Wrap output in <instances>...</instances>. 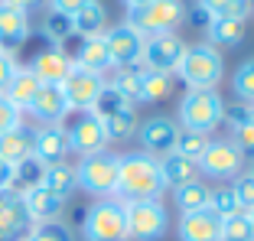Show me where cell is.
<instances>
[{"instance_id": "21", "label": "cell", "mask_w": 254, "mask_h": 241, "mask_svg": "<svg viewBox=\"0 0 254 241\" xmlns=\"http://www.w3.org/2000/svg\"><path fill=\"white\" fill-rule=\"evenodd\" d=\"M23 199V205H26V215H30V222L36 225V222H56V215L62 212V199L59 196H53L46 186H36V189H30L26 196H20Z\"/></svg>"}, {"instance_id": "22", "label": "cell", "mask_w": 254, "mask_h": 241, "mask_svg": "<svg viewBox=\"0 0 254 241\" xmlns=\"http://www.w3.org/2000/svg\"><path fill=\"white\" fill-rule=\"evenodd\" d=\"M235 130V143L241 147L245 157H254V108L248 105H235V108H225V118Z\"/></svg>"}, {"instance_id": "36", "label": "cell", "mask_w": 254, "mask_h": 241, "mask_svg": "<svg viewBox=\"0 0 254 241\" xmlns=\"http://www.w3.org/2000/svg\"><path fill=\"white\" fill-rule=\"evenodd\" d=\"M173 91V75H160V72H150L143 75V88H140V101H160Z\"/></svg>"}, {"instance_id": "5", "label": "cell", "mask_w": 254, "mask_h": 241, "mask_svg": "<svg viewBox=\"0 0 254 241\" xmlns=\"http://www.w3.org/2000/svg\"><path fill=\"white\" fill-rule=\"evenodd\" d=\"M62 134L68 140V150L78 153V157H95V153H105L108 140L105 124L95 118V111H68L65 118L59 120Z\"/></svg>"}, {"instance_id": "48", "label": "cell", "mask_w": 254, "mask_h": 241, "mask_svg": "<svg viewBox=\"0 0 254 241\" xmlns=\"http://www.w3.org/2000/svg\"><path fill=\"white\" fill-rule=\"evenodd\" d=\"M248 219H251V228H254V212H248Z\"/></svg>"}, {"instance_id": "11", "label": "cell", "mask_w": 254, "mask_h": 241, "mask_svg": "<svg viewBox=\"0 0 254 241\" xmlns=\"http://www.w3.org/2000/svg\"><path fill=\"white\" fill-rule=\"evenodd\" d=\"M105 85H108L105 75H95L88 68L72 65V72H68L65 82H62V95H65L72 111H91V105H95L98 95L105 91Z\"/></svg>"}, {"instance_id": "33", "label": "cell", "mask_w": 254, "mask_h": 241, "mask_svg": "<svg viewBox=\"0 0 254 241\" xmlns=\"http://www.w3.org/2000/svg\"><path fill=\"white\" fill-rule=\"evenodd\" d=\"M222 241H254V228L248 212H235L228 219H222Z\"/></svg>"}, {"instance_id": "28", "label": "cell", "mask_w": 254, "mask_h": 241, "mask_svg": "<svg viewBox=\"0 0 254 241\" xmlns=\"http://www.w3.org/2000/svg\"><path fill=\"white\" fill-rule=\"evenodd\" d=\"M105 26H108V13H105V7H101L98 0H91L88 7H82L72 16V30H75V36H82V39L101 36Z\"/></svg>"}, {"instance_id": "14", "label": "cell", "mask_w": 254, "mask_h": 241, "mask_svg": "<svg viewBox=\"0 0 254 241\" xmlns=\"http://www.w3.org/2000/svg\"><path fill=\"white\" fill-rule=\"evenodd\" d=\"M26 111L46 127V124H59L72 108H68L65 95H62V85H39L36 98H33V105L26 108Z\"/></svg>"}, {"instance_id": "37", "label": "cell", "mask_w": 254, "mask_h": 241, "mask_svg": "<svg viewBox=\"0 0 254 241\" xmlns=\"http://www.w3.org/2000/svg\"><path fill=\"white\" fill-rule=\"evenodd\" d=\"M205 147H209V137H205V134H189V130H180V137H176V150H173V153H180V157L195 160V163H199V157L205 153Z\"/></svg>"}, {"instance_id": "15", "label": "cell", "mask_w": 254, "mask_h": 241, "mask_svg": "<svg viewBox=\"0 0 254 241\" xmlns=\"http://www.w3.org/2000/svg\"><path fill=\"white\" fill-rule=\"evenodd\" d=\"M176 232H180V241H222V219L212 209L186 212Z\"/></svg>"}, {"instance_id": "13", "label": "cell", "mask_w": 254, "mask_h": 241, "mask_svg": "<svg viewBox=\"0 0 254 241\" xmlns=\"http://www.w3.org/2000/svg\"><path fill=\"white\" fill-rule=\"evenodd\" d=\"M101 36H105L108 56H111V68L130 65V62L140 59V53H143V36H140L137 30H130L127 23H121V26H111V30H105Z\"/></svg>"}, {"instance_id": "46", "label": "cell", "mask_w": 254, "mask_h": 241, "mask_svg": "<svg viewBox=\"0 0 254 241\" xmlns=\"http://www.w3.org/2000/svg\"><path fill=\"white\" fill-rule=\"evenodd\" d=\"M10 180H13V166L0 160V192H10Z\"/></svg>"}, {"instance_id": "34", "label": "cell", "mask_w": 254, "mask_h": 241, "mask_svg": "<svg viewBox=\"0 0 254 241\" xmlns=\"http://www.w3.org/2000/svg\"><path fill=\"white\" fill-rule=\"evenodd\" d=\"M23 241H72V232L59 219L56 222H36L30 232L23 235Z\"/></svg>"}, {"instance_id": "3", "label": "cell", "mask_w": 254, "mask_h": 241, "mask_svg": "<svg viewBox=\"0 0 254 241\" xmlns=\"http://www.w3.org/2000/svg\"><path fill=\"white\" fill-rule=\"evenodd\" d=\"M186 20V3L183 0H150L143 7L127 10V26L137 30L143 39L160 36V33H173Z\"/></svg>"}, {"instance_id": "19", "label": "cell", "mask_w": 254, "mask_h": 241, "mask_svg": "<svg viewBox=\"0 0 254 241\" xmlns=\"http://www.w3.org/2000/svg\"><path fill=\"white\" fill-rule=\"evenodd\" d=\"M30 215L20 196L13 192H0V241H13L20 235H26Z\"/></svg>"}, {"instance_id": "4", "label": "cell", "mask_w": 254, "mask_h": 241, "mask_svg": "<svg viewBox=\"0 0 254 241\" xmlns=\"http://www.w3.org/2000/svg\"><path fill=\"white\" fill-rule=\"evenodd\" d=\"M176 75H180L189 88H215L225 75V59H222V53H218L215 46H209V43L186 46Z\"/></svg>"}, {"instance_id": "16", "label": "cell", "mask_w": 254, "mask_h": 241, "mask_svg": "<svg viewBox=\"0 0 254 241\" xmlns=\"http://www.w3.org/2000/svg\"><path fill=\"white\" fill-rule=\"evenodd\" d=\"M65 153H68V140H65L59 124H46V127L33 130V157L39 163H46V166L62 163Z\"/></svg>"}, {"instance_id": "1", "label": "cell", "mask_w": 254, "mask_h": 241, "mask_svg": "<svg viewBox=\"0 0 254 241\" xmlns=\"http://www.w3.org/2000/svg\"><path fill=\"white\" fill-rule=\"evenodd\" d=\"M163 173L160 160L150 153H124L121 157V173H118V192L121 202H143V199H160L163 196Z\"/></svg>"}, {"instance_id": "42", "label": "cell", "mask_w": 254, "mask_h": 241, "mask_svg": "<svg viewBox=\"0 0 254 241\" xmlns=\"http://www.w3.org/2000/svg\"><path fill=\"white\" fill-rule=\"evenodd\" d=\"M20 114H23V111H16V108L10 105L3 95H0V134H7V130L20 127Z\"/></svg>"}, {"instance_id": "32", "label": "cell", "mask_w": 254, "mask_h": 241, "mask_svg": "<svg viewBox=\"0 0 254 241\" xmlns=\"http://www.w3.org/2000/svg\"><path fill=\"white\" fill-rule=\"evenodd\" d=\"M209 192L212 189L205 182H186V186L173 189V199H176V209L186 215V212H199V209H209Z\"/></svg>"}, {"instance_id": "30", "label": "cell", "mask_w": 254, "mask_h": 241, "mask_svg": "<svg viewBox=\"0 0 254 241\" xmlns=\"http://www.w3.org/2000/svg\"><path fill=\"white\" fill-rule=\"evenodd\" d=\"M98 118V114H95ZM101 124H105V134L108 140H124V137H130L137 130V114H134V105H121L118 111H108L101 114Z\"/></svg>"}, {"instance_id": "2", "label": "cell", "mask_w": 254, "mask_h": 241, "mask_svg": "<svg viewBox=\"0 0 254 241\" xmlns=\"http://www.w3.org/2000/svg\"><path fill=\"white\" fill-rule=\"evenodd\" d=\"M225 118V101L215 88H189L180 101V124L189 134H205L222 124Z\"/></svg>"}, {"instance_id": "26", "label": "cell", "mask_w": 254, "mask_h": 241, "mask_svg": "<svg viewBox=\"0 0 254 241\" xmlns=\"http://www.w3.org/2000/svg\"><path fill=\"white\" fill-rule=\"evenodd\" d=\"M160 173H163V186L166 189H180V186H186V182L199 180V163L180 157V153H170V157L160 160Z\"/></svg>"}, {"instance_id": "10", "label": "cell", "mask_w": 254, "mask_h": 241, "mask_svg": "<svg viewBox=\"0 0 254 241\" xmlns=\"http://www.w3.org/2000/svg\"><path fill=\"white\" fill-rule=\"evenodd\" d=\"M186 53V43H183L176 33H160V36H147L143 39V53L140 62L150 72H160V75H173L183 62Z\"/></svg>"}, {"instance_id": "9", "label": "cell", "mask_w": 254, "mask_h": 241, "mask_svg": "<svg viewBox=\"0 0 254 241\" xmlns=\"http://www.w3.org/2000/svg\"><path fill=\"white\" fill-rule=\"evenodd\" d=\"M199 170L212 180H235L245 173V153L235 140H209L199 157Z\"/></svg>"}, {"instance_id": "25", "label": "cell", "mask_w": 254, "mask_h": 241, "mask_svg": "<svg viewBox=\"0 0 254 241\" xmlns=\"http://www.w3.org/2000/svg\"><path fill=\"white\" fill-rule=\"evenodd\" d=\"M143 75H147V65H143L140 59L130 62V65H118V72H114V78L108 85H111L114 91H118L124 101H140V88H143Z\"/></svg>"}, {"instance_id": "7", "label": "cell", "mask_w": 254, "mask_h": 241, "mask_svg": "<svg viewBox=\"0 0 254 241\" xmlns=\"http://www.w3.org/2000/svg\"><path fill=\"white\" fill-rule=\"evenodd\" d=\"M85 241H127L124 202L121 199H98L85 212Z\"/></svg>"}, {"instance_id": "38", "label": "cell", "mask_w": 254, "mask_h": 241, "mask_svg": "<svg viewBox=\"0 0 254 241\" xmlns=\"http://www.w3.org/2000/svg\"><path fill=\"white\" fill-rule=\"evenodd\" d=\"M43 30H46V36H49V39H56L59 46L65 43V39H72V36H75V30H72V16L56 13V10H49V13H46Z\"/></svg>"}, {"instance_id": "49", "label": "cell", "mask_w": 254, "mask_h": 241, "mask_svg": "<svg viewBox=\"0 0 254 241\" xmlns=\"http://www.w3.org/2000/svg\"><path fill=\"white\" fill-rule=\"evenodd\" d=\"M251 173H254V166H251Z\"/></svg>"}, {"instance_id": "43", "label": "cell", "mask_w": 254, "mask_h": 241, "mask_svg": "<svg viewBox=\"0 0 254 241\" xmlns=\"http://www.w3.org/2000/svg\"><path fill=\"white\" fill-rule=\"evenodd\" d=\"M91 0H49V10L56 13H65V16H75L82 7H88Z\"/></svg>"}, {"instance_id": "8", "label": "cell", "mask_w": 254, "mask_h": 241, "mask_svg": "<svg viewBox=\"0 0 254 241\" xmlns=\"http://www.w3.org/2000/svg\"><path fill=\"white\" fill-rule=\"evenodd\" d=\"M124 225L127 238L134 241H160L166 235V209L160 199L124 202Z\"/></svg>"}, {"instance_id": "24", "label": "cell", "mask_w": 254, "mask_h": 241, "mask_svg": "<svg viewBox=\"0 0 254 241\" xmlns=\"http://www.w3.org/2000/svg\"><path fill=\"white\" fill-rule=\"evenodd\" d=\"M33 157V130L30 127H13L7 134H0V160L10 166L23 163V160Z\"/></svg>"}, {"instance_id": "6", "label": "cell", "mask_w": 254, "mask_h": 241, "mask_svg": "<svg viewBox=\"0 0 254 241\" xmlns=\"http://www.w3.org/2000/svg\"><path fill=\"white\" fill-rule=\"evenodd\" d=\"M118 173H121V157L95 153V157H82V163L75 166V182L88 196L111 199L118 192Z\"/></svg>"}, {"instance_id": "47", "label": "cell", "mask_w": 254, "mask_h": 241, "mask_svg": "<svg viewBox=\"0 0 254 241\" xmlns=\"http://www.w3.org/2000/svg\"><path fill=\"white\" fill-rule=\"evenodd\" d=\"M124 3H127V10H130V7H143V3H150V0H124Z\"/></svg>"}, {"instance_id": "27", "label": "cell", "mask_w": 254, "mask_h": 241, "mask_svg": "<svg viewBox=\"0 0 254 241\" xmlns=\"http://www.w3.org/2000/svg\"><path fill=\"white\" fill-rule=\"evenodd\" d=\"M209 46H238L245 39V16H212L205 23Z\"/></svg>"}, {"instance_id": "39", "label": "cell", "mask_w": 254, "mask_h": 241, "mask_svg": "<svg viewBox=\"0 0 254 241\" xmlns=\"http://www.w3.org/2000/svg\"><path fill=\"white\" fill-rule=\"evenodd\" d=\"M209 209L215 212L218 219H228V215L241 212V209H238V199H235V189H232V186L212 189V192H209Z\"/></svg>"}, {"instance_id": "20", "label": "cell", "mask_w": 254, "mask_h": 241, "mask_svg": "<svg viewBox=\"0 0 254 241\" xmlns=\"http://www.w3.org/2000/svg\"><path fill=\"white\" fill-rule=\"evenodd\" d=\"M68 59H72V65L88 68V72H95V75H105L108 68H111V56H108L105 36H88V39L78 36V49H75Z\"/></svg>"}, {"instance_id": "41", "label": "cell", "mask_w": 254, "mask_h": 241, "mask_svg": "<svg viewBox=\"0 0 254 241\" xmlns=\"http://www.w3.org/2000/svg\"><path fill=\"white\" fill-rule=\"evenodd\" d=\"M235 199H238V209L241 212H254V173L248 170V173L235 176Z\"/></svg>"}, {"instance_id": "31", "label": "cell", "mask_w": 254, "mask_h": 241, "mask_svg": "<svg viewBox=\"0 0 254 241\" xmlns=\"http://www.w3.org/2000/svg\"><path fill=\"white\" fill-rule=\"evenodd\" d=\"M43 186L49 189L53 196H59L62 202H65L75 189H78V182H75V166H68V163H53V166H46Z\"/></svg>"}, {"instance_id": "12", "label": "cell", "mask_w": 254, "mask_h": 241, "mask_svg": "<svg viewBox=\"0 0 254 241\" xmlns=\"http://www.w3.org/2000/svg\"><path fill=\"white\" fill-rule=\"evenodd\" d=\"M176 137H180V124L170 118H150V120H143V127H140L143 153H150L157 160L170 157L176 150Z\"/></svg>"}, {"instance_id": "45", "label": "cell", "mask_w": 254, "mask_h": 241, "mask_svg": "<svg viewBox=\"0 0 254 241\" xmlns=\"http://www.w3.org/2000/svg\"><path fill=\"white\" fill-rule=\"evenodd\" d=\"M3 7H13V10H20V13H30L33 7H39L43 0H0Z\"/></svg>"}, {"instance_id": "18", "label": "cell", "mask_w": 254, "mask_h": 241, "mask_svg": "<svg viewBox=\"0 0 254 241\" xmlns=\"http://www.w3.org/2000/svg\"><path fill=\"white\" fill-rule=\"evenodd\" d=\"M26 39H30V16L0 3V53L13 56Z\"/></svg>"}, {"instance_id": "40", "label": "cell", "mask_w": 254, "mask_h": 241, "mask_svg": "<svg viewBox=\"0 0 254 241\" xmlns=\"http://www.w3.org/2000/svg\"><path fill=\"white\" fill-rule=\"evenodd\" d=\"M235 95H238L241 101H248V105H254V59L241 62L238 72H235Z\"/></svg>"}, {"instance_id": "35", "label": "cell", "mask_w": 254, "mask_h": 241, "mask_svg": "<svg viewBox=\"0 0 254 241\" xmlns=\"http://www.w3.org/2000/svg\"><path fill=\"white\" fill-rule=\"evenodd\" d=\"M199 10L205 16H245L248 20V0H199Z\"/></svg>"}, {"instance_id": "29", "label": "cell", "mask_w": 254, "mask_h": 241, "mask_svg": "<svg viewBox=\"0 0 254 241\" xmlns=\"http://www.w3.org/2000/svg\"><path fill=\"white\" fill-rule=\"evenodd\" d=\"M43 176H46V163H39L36 157L23 160V163L13 166V180H10V192L13 196H26L30 189L43 186Z\"/></svg>"}, {"instance_id": "17", "label": "cell", "mask_w": 254, "mask_h": 241, "mask_svg": "<svg viewBox=\"0 0 254 241\" xmlns=\"http://www.w3.org/2000/svg\"><path fill=\"white\" fill-rule=\"evenodd\" d=\"M30 72L43 85H62V82H65V75L72 72V59L62 53L59 46H53V49H43V53L33 56Z\"/></svg>"}, {"instance_id": "44", "label": "cell", "mask_w": 254, "mask_h": 241, "mask_svg": "<svg viewBox=\"0 0 254 241\" xmlns=\"http://www.w3.org/2000/svg\"><path fill=\"white\" fill-rule=\"evenodd\" d=\"M13 72H16V62H13V56H10V53H0V95H3V88L10 85Z\"/></svg>"}, {"instance_id": "23", "label": "cell", "mask_w": 254, "mask_h": 241, "mask_svg": "<svg viewBox=\"0 0 254 241\" xmlns=\"http://www.w3.org/2000/svg\"><path fill=\"white\" fill-rule=\"evenodd\" d=\"M39 85H43V82L33 75L30 68H20V65H16V72H13V78H10V85L3 88V98H7L10 105L16 108V111H26V108L33 105V98H36Z\"/></svg>"}]
</instances>
